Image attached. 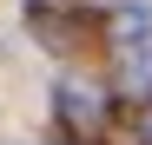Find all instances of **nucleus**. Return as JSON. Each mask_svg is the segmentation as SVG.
Here are the masks:
<instances>
[{"label":"nucleus","mask_w":152,"mask_h":145,"mask_svg":"<svg viewBox=\"0 0 152 145\" xmlns=\"http://www.w3.org/2000/svg\"><path fill=\"white\" fill-rule=\"evenodd\" d=\"M139 138H145V145H152V112H139Z\"/></svg>","instance_id":"39448f33"},{"label":"nucleus","mask_w":152,"mask_h":145,"mask_svg":"<svg viewBox=\"0 0 152 145\" xmlns=\"http://www.w3.org/2000/svg\"><path fill=\"white\" fill-rule=\"evenodd\" d=\"M33 33L53 53H66V46H80V20H60V13H46V0H33Z\"/></svg>","instance_id":"f03ea898"},{"label":"nucleus","mask_w":152,"mask_h":145,"mask_svg":"<svg viewBox=\"0 0 152 145\" xmlns=\"http://www.w3.org/2000/svg\"><path fill=\"white\" fill-rule=\"evenodd\" d=\"M53 112H60V125H66L73 138H93L99 125H106V92L86 86V79H66V86L53 92Z\"/></svg>","instance_id":"f257e3e1"},{"label":"nucleus","mask_w":152,"mask_h":145,"mask_svg":"<svg viewBox=\"0 0 152 145\" xmlns=\"http://www.w3.org/2000/svg\"><path fill=\"white\" fill-rule=\"evenodd\" d=\"M119 53H126V59H119V86L132 92V99H145V86H152V46L132 40V46H119Z\"/></svg>","instance_id":"7ed1b4c3"},{"label":"nucleus","mask_w":152,"mask_h":145,"mask_svg":"<svg viewBox=\"0 0 152 145\" xmlns=\"http://www.w3.org/2000/svg\"><path fill=\"white\" fill-rule=\"evenodd\" d=\"M106 33H113V46H132V40L152 33V13H145V7H119V13L106 20Z\"/></svg>","instance_id":"20e7f679"}]
</instances>
